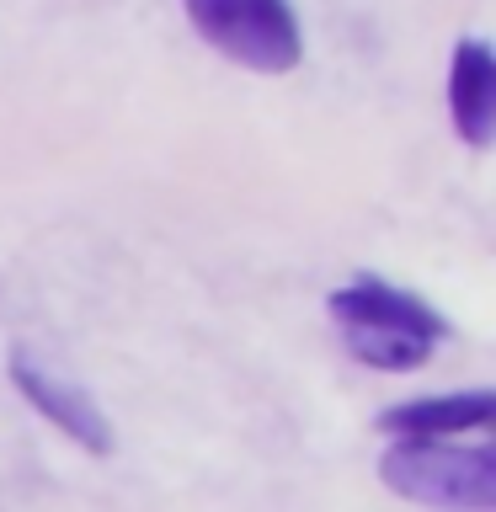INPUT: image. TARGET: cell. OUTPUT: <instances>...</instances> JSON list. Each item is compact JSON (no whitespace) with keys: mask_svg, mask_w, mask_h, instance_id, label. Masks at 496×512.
Here are the masks:
<instances>
[{"mask_svg":"<svg viewBox=\"0 0 496 512\" xmlns=\"http://www.w3.org/2000/svg\"><path fill=\"white\" fill-rule=\"evenodd\" d=\"M379 480L416 507H438V512L496 507V454L491 448H459L454 438H395L379 454Z\"/></svg>","mask_w":496,"mask_h":512,"instance_id":"1","label":"cell"},{"mask_svg":"<svg viewBox=\"0 0 496 512\" xmlns=\"http://www.w3.org/2000/svg\"><path fill=\"white\" fill-rule=\"evenodd\" d=\"M182 6L203 43L256 75H288L304 59V32L288 0H182Z\"/></svg>","mask_w":496,"mask_h":512,"instance_id":"2","label":"cell"},{"mask_svg":"<svg viewBox=\"0 0 496 512\" xmlns=\"http://www.w3.org/2000/svg\"><path fill=\"white\" fill-rule=\"evenodd\" d=\"M11 384L32 400V406H38V416H48L59 432H70L86 454H112L107 416H102V406H96L86 390H80V384L48 374L38 358H27V352H11Z\"/></svg>","mask_w":496,"mask_h":512,"instance_id":"3","label":"cell"},{"mask_svg":"<svg viewBox=\"0 0 496 512\" xmlns=\"http://www.w3.org/2000/svg\"><path fill=\"white\" fill-rule=\"evenodd\" d=\"M331 315L342 320V331H400V336H422V342H443L448 326L432 304L411 299L406 288L358 278L331 294Z\"/></svg>","mask_w":496,"mask_h":512,"instance_id":"4","label":"cell"},{"mask_svg":"<svg viewBox=\"0 0 496 512\" xmlns=\"http://www.w3.org/2000/svg\"><path fill=\"white\" fill-rule=\"evenodd\" d=\"M448 112L470 150H486L496 134V59L480 38H464L448 64Z\"/></svg>","mask_w":496,"mask_h":512,"instance_id":"5","label":"cell"},{"mask_svg":"<svg viewBox=\"0 0 496 512\" xmlns=\"http://www.w3.org/2000/svg\"><path fill=\"white\" fill-rule=\"evenodd\" d=\"M496 395L491 390H459V395H422L406 406L379 411V432L390 438H454V432L491 427Z\"/></svg>","mask_w":496,"mask_h":512,"instance_id":"6","label":"cell"},{"mask_svg":"<svg viewBox=\"0 0 496 512\" xmlns=\"http://www.w3.org/2000/svg\"><path fill=\"white\" fill-rule=\"evenodd\" d=\"M438 342H422V336H400V331H347V352L368 368H416L432 358Z\"/></svg>","mask_w":496,"mask_h":512,"instance_id":"7","label":"cell"}]
</instances>
